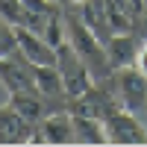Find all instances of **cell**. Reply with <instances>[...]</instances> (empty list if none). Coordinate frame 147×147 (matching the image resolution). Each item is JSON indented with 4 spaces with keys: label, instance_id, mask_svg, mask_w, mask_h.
Segmentation results:
<instances>
[{
    "label": "cell",
    "instance_id": "cell-5",
    "mask_svg": "<svg viewBox=\"0 0 147 147\" xmlns=\"http://www.w3.org/2000/svg\"><path fill=\"white\" fill-rule=\"evenodd\" d=\"M18 38V53L32 65H56V47L44 41L41 32H35L30 27H15Z\"/></svg>",
    "mask_w": 147,
    "mask_h": 147
},
{
    "label": "cell",
    "instance_id": "cell-6",
    "mask_svg": "<svg viewBox=\"0 0 147 147\" xmlns=\"http://www.w3.org/2000/svg\"><path fill=\"white\" fill-rule=\"evenodd\" d=\"M0 80L9 91H30L35 88V74H32V62H27L21 53L15 56H0ZM38 91V88H35Z\"/></svg>",
    "mask_w": 147,
    "mask_h": 147
},
{
    "label": "cell",
    "instance_id": "cell-2",
    "mask_svg": "<svg viewBox=\"0 0 147 147\" xmlns=\"http://www.w3.org/2000/svg\"><path fill=\"white\" fill-rule=\"evenodd\" d=\"M115 97L121 109L127 112H147V77L138 74L136 68H121L115 71Z\"/></svg>",
    "mask_w": 147,
    "mask_h": 147
},
{
    "label": "cell",
    "instance_id": "cell-3",
    "mask_svg": "<svg viewBox=\"0 0 147 147\" xmlns=\"http://www.w3.org/2000/svg\"><path fill=\"white\" fill-rule=\"evenodd\" d=\"M103 124H106L109 144H147V124L136 112L118 109V112H112Z\"/></svg>",
    "mask_w": 147,
    "mask_h": 147
},
{
    "label": "cell",
    "instance_id": "cell-10",
    "mask_svg": "<svg viewBox=\"0 0 147 147\" xmlns=\"http://www.w3.org/2000/svg\"><path fill=\"white\" fill-rule=\"evenodd\" d=\"M9 106L18 109V112L27 121H32V124H38L44 115H50L47 112V97L41 91H35V88H30V91H12L9 94Z\"/></svg>",
    "mask_w": 147,
    "mask_h": 147
},
{
    "label": "cell",
    "instance_id": "cell-11",
    "mask_svg": "<svg viewBox=\"0 0 147 147\" xmlns=\"http://www.w3.org/2000/svg\"><path fill=\"white\" fill-rule=\"evenodd\" d=\"M74 144H109L106 124L91 115H74Z\"/></svg>",
    "mask_w": 147,
    "mask_h": 147
},
{
    "label": "cell",
    "instance_id": "cell-7",
    "mask_svg": "<svg viewBox=\"0 0 147 147\" xmlns=\"http://www.w3.org/2000/svg\"><path fill=\"white\" fill-rule=\"evenodd\" d=\"M35 124L27 121L18 109H12L9 103L0 106V144H30Z\"/></svg>",
    "mask_w": 147,
    "mask_h": 147
},
{
    "label": "cell",
    "instance_id": "cell-19",
    "mask_svg": "<svg viewBox=\"0 0 147 147\" xmlns=\"http://www.w3.org/2000/svg\"><path fill=\"white\" fill-rule=\"evenodd\" d=\"M144 3H147V0H144Z\"/></svg>",
    "mask_w": 147,
    "mask_h": 147
},
{
    "label": "cell",
    "instance_id": "cell-8",
    "mask_svg": "<svg viewBox=\"0 0 147 147\" xmlns=\"http://www.w3.org/2000/svg\"><path fill=\"white\" fill-rule=\"evenodd\" d=\"M138 44H141V38H136L132 32H115L112 38L106 41V53H109V65H112V71L136 65Z\"/></svg>",
    "mask_w": 147,
    "mask_h": 147
},
{
    "label": "cell",
    "instance_id": "cell-14",
    "mask_svg": "<svg viewBox=\"0 0 147 147\" xmlns=\"http://www.w3.org/2000/svg\"><path fill=\"white\" fill-rule=\"evenodd\" d=\"M21 3L27 6L30 12H35V15H50V12H56V9H59L56 0H21Z\"/></svg>",
    "mask_w": 147,
    "mask_h": 147
},
{
    "label": "cell",
    "instance_id": "cell-12",
    "mask_svg": "<svg viewBox=\"0 0 147 147\" xmlns=\"http://www.w3.org/2000/svg\"><path fill=\"white\" fill-rule=\"evenodd\" d=\"M32 74H35V88L47 100L65 94V82H62V74H59L56 65H32Z\"/></svg>",
    "mask_w": 147,
    "mask_h": 147
},
{
    "label": "cell",
    "instance_id": "cell-16",
    "mask_svg": "<svg viewBox=\"0 0 147 147\" xmlns=\"http://www.w3.org/2000/svg\"><path fill=\"white\" fill-rule=\"evenodd\" d=\"M136 21H138V24H141V38H147V9H144V12H141V15H138V18H136Z\"/></svg>",
    "mask_w": 147,
    "mask_h": 147
},
{
    "label": "cell",
    "instance_id": "cell-18",
    "mask_svg": "<svg viewBox=\"0 0 147 147\" xmlns=\"http://www.w3.org/2000/svg\"><path fill=\"white\" fill-rule=\"evenodd\" d=\"M56 3H62V0H56Z\"/></svg>",
    "mask_w": 147,
    "mask_h": 147
},
{
    "label": "cell",
    "instance_id": "cell-13",
    "mask_svg": "<svg viewBox=\"0 0 147 147\" xmlns=\"http://www.w3.org/2000/svg\"><path fill=\"white\" fill-rule=\"evenodd\" d=\"M18 53V38H15V27L0 18V56H15Z\"/></svg>",
    "mask_w": 147,
    "mask_h": 147
},
{
    "label": "cell",
    "instance_id": "cell-17",
    "mask_svg": "<svg viewBox=\"0 0 147 147\" xmlns=\"http://www.w3.org/2000/svg\"><path fill=\"white\" fill-rule=\"evenodd\" d=\"M65 3H68V6H77V9H80L82 3H88V0H65Z\"/></svg>",
    "mask_w": 147,
    "mask_h": 147
},
{
    "label": "cell",
    "instance_id": "cell-1",
    "mask_svg": "<svg viewBox=\"0 0 147 147\" xmlns=\"http://www.w3.org/2000/svg\"><path fill=\"white\" fill-rule=\"evenodd\" d=\"M56 68H59V74H62L65 94L71 97V100L80 97V94H85L94 85V77H91L88 65H85L82 56L71 47V41H65V44L56 47Z\"/></svg>",
    "mask_w": 147,
    "mask_h": 147
},
{
    "label": "cell",
    "instance_id": "cell-4",
    "mask_svg": "<svg viewBox=\"0 0 147 147\" xmlns=\"http://www.w3.org/2000/svg\"><path fill=\"white\" fill-rule=\"evenodd\" d=\"M121 109V103H118V97L112 94V91H106L100 82H94L85 94H80V97H74V106H71V112L74 115H91V118H100V121H106L112 112H118Z\"/></svg>",
    "mask_w": 147,
    "mask_h": 147
},
{
    "label": "cell",
    "instance_id": "cell-9",
    "mask_svg": "<svg viewBox=\"0 0 147 147\" xmlns=\"http://www.w3.org/2000/svg\"><path fill=\"white\" fill-rule=\"evenodd\" d=\"M47 144H74V112H50L38 121Z\"/></svg>",
    "mask_w": 147,
    "mask_h": 147
},
{
    "label": "cell",
    "instance_id": "cell-15",
    "mask_svg": "<svg viewBox=\"0 0 147 147\" xmlns=\"http://www.w3.org/2000/svg\"><path fill=\"white\" fill-rule=\"evenodd\" d=\"M136 68L138 74H144L147 77V38H141V44H138V53H136Z\"/></svg>",
    "mask_w": 147,
    "mask_h": 147
}]
</instances>
